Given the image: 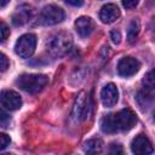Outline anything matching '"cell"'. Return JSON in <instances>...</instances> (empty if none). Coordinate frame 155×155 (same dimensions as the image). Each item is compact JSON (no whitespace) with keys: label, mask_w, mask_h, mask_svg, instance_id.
<instances>
[{"label":"cell","mask_w":155,"mask_h":155,"mask_svg":"<svg viewBox=\"0 0 155 155\" xmlns=\"http://www.w3.org/2000/svg\"><path fill=\"white\" fill-rule=\"evenodd\" d=\"M137 121L136 114L131 109H122L115 114H108L101 120V128L105 133L131 130Z\"/></svg>","instance_id":"obj_1"},{"label":"cell","mask_w":155,"mask_h":155,"mask_svg":"<svg viewBox=\"0 0 155 155\" xmlns=\"http://www.w3.org/2000/svg\"><path fill=\"white\" fill-rule=\"evenodd\" d=\"M73 38L69 33L59 31L50 36L46 42L47 52L53 57H62L71 48Z\"/></svg>","instance_id":"obj_2"},{"label":"cell","mask_w":155,"mask_h":155,"mask_svg":"<svg viewBox=\"0 0 155 155\" xmlns=\"http://www.w3.org/2000/svg\"><path fill=\"white\" fill-rule=\"evenodd\" d=\"M47 76L42 74H22L17 78L16 85L27 93H38L47 85Z\"/></svg>","instance_id":"obj_3"},{"label":"cell","mask_w":155,"mask_h":155,"mask_svg":"<svg viewBox=\"0 0 155 155\" xmlns=\"http://www.w3.org/2000/svg\"><path fill=\"white\" fill-rule=\"evenodd\" d=\"M64 19V12L61 7L56 5H47L45 6L39 17H38V24L40 25H53Z\"/></svg>","instance_id":"obj_4"},{"label":"cell","mask_w":155,"mask_h":155,"mask_svg":"<svg viewBox=\"0 0 155 155\" xmlns=\"http://www.w3.org/2000/svg\"><path fill=\"white\" fill-rule=\"evenodd\" d=\"M36 47V36L31 33L22 35L15 45V52L22 58H29Z\"/></svg>","instance_id":"obj_5"},{"label":"cell","mask_w":155,"mask_h":155,"mask_svg":"<svg viewBox=\"0 0 155 155\" xmlns=\"http://www.w3.org/2000/svg\"><path fill=\"white\" fill-rule=\"evenodd\" d=\"M90 101L88 98H86V94L85 92H81L76 101H75V104H74V108H73V113H71V117L79 122V121H82L85 120L87 116H88V113H90Z\"/></svg>","instance_id":"obj_6"},{"label":"cell","mask_w":155,"mask_h":155,"mask_svg":"<svg viewBox=\"0 0 155 155\" xmlns=\"http://www.w3.org/2000/svg\"><path fill=\"white\" fill-rule=\"evenodd\" d=\"M139 68L140 63L133 57H124L117 63V73L124 78L134 75L139 70Z\"/></svg>","instance_id":"obj_7"},{"label":"cell","mask_w":155,"mask_h":155,"mask_svg":"<svg viewBox=\"0 0 155 155\" xmlns=\"http://www.w3.org/2000/svg\"><path fill=\"white\" fill-rule=\"evenodd\" d=\"M131 150L137 155H148L154 151V148L148 137H145L144 134H138L131 143Z\"/></svg>","instance_id":"obj_8"},{"label":"cell","mask_w":155,"mask_h":155,"mask_svg":"<svg viewBox=\"0 0 155 155\" xmlns=\"http://www.w3.org/2000/svg\"><path fill=\"white\" fill-rule=\"evenodd\" d=\"M0 101H1L2 108H5L6 110H17L22 107L21 96L17 92L11 91V90L2 91L0 96Z\"/></svg>","instance_id":"obj_9"},{"label":"cell","mask_w":155,"mask_h":155,"mask_svg":"<svg viewBox=\"0 0 155 155\" xmlns=\"http://www.w3.org/2000/svg\"><path fill=\"white\" fill-rule=\"evenodd\" d=\"M119 91L114 84H107L101 91V101L105 108H111L117 103Z\"/></svg>","instance_id":"obj_10"},{"label":"cell","mask_w":155,"mask_h":155,"mask_svg":"<svg viewBox=\"0 0 155 155\" xmlns=\"http://www.w3.org/2000/svg\"><path fill=\"white\" fill-rule=\"evenodd\" d=\"M31 13H33L31 7L29 5H27V4H23V5L18 6L15 10V12L12 13V23L15 25H17V27L23 25L30 19Z\"/></svg>","instance_id":"obj_11"},{"label":"cell","mask_w":155,"mask_h":155,"mask_svg":"<svg viewBox=\"0 0 155 155\" xmlns=\"http://www.w3.org/2000/svg\"><path fill=\"white\" fill-rule=\"evenodd\" d=\"M119 17H120V10L114 4H107L99 11V18L103 23H113Z\"/></svg>","instance_id":"obj_12"},{"label":"cell","mask_w":155,"mask_h":155,"mask_svg":"<svg viewBox=\"0 0 155 155\" xmlns=\"http://www.w3.org/2000/svg\"><path fill=\"white\" fill-rule=\"evenodd\" d=\"M75 29H76V31H78V34L80 36L86 38V36L91 35V33L93 31V29H94V22L92 21V18L86 17V16L79 17L75 21Z\"/></svg>","instance_id":"obj_13"},{"label":"cell","mask_w":155,"mask_h":155,"mask_svg":"<svg viewBox=\"0 0 155 155\" xmlns=\"http://www.w3.org/2000/svg\"><path fill=\"white\" fill-rule=\"evenodd\" d=\"M103 150V142L98 138H92L85 142L84 151L87 154H99Z\"/></svg>","instance_id":"obj_14"},{"label":"cell","mask_w":155,"mask_h":155,"mask_svg":"<svg viewBox=\"0 0 155 155\" xmlns=\"http://www.w3.org/2000/svg\"><path fill=\"white\" fill-rule=\"evenodd\" d=\"M137 102L142 109H148L154 102V97L150 93V90L145 88L144 91H139L137 94Z\"/></svg>","instance_id":"obj_15"},{"label":"cell","mask_w":155,"mask_h":155,"mask_svg":"<svg viewBox=\"0 0 155 155\" xmlns=\"http://www.w3.org/2000/svg\"><path fill=\"white\" fill-rule=\"evenodd\" d=\"M139 29H140V24H139V21L137 18L132 19L130 25H128V29H127V40L130 44H133L139 34Z\"/></svg>","instance_id":"obj_16"},{"label":"cell","mask_w":155,"mask_h":155,"mask_svg":"<svg viewBox=\"0 0 155 155\" xmlns=\"http://www.w3.org/2000/svg\"><path fill=\"white\" fill-rule=\"evenodd\" d=\"M143 85L144 88L154 91L155 90V68H153L150 71H148L143 78Z\"/></svg>","instance_id":"obj_17"},{"label":"cell","mask_w":155,"mask_h":155,"mask_svg":"<svg viewBox=\"0 0 155 155\" xmlns=\"http://www.w3.org/2000/svg\"><path fill=\"white\" fill-rule=\"evenodd\" d=\"M0 30H1V42H4L7 39V36L10 35V29H8V27L6 25L5 22L0 23Z\"/></svg>","instance_id":"obj_18"},{"label":"cell","mask_w":155,"mask_h":155,"mask_svg":"<svg viewBox=\"0 0 155 155\" xmlns=\"http://www.w3.org/2000/svg\"><path fill=\"white\" fill-rule=\"evenodd\" d=\"M10 142H11V139H10V137L7 134L0 133V149L1 150H4L7 145H10Z\"/></svg>","instance_id":"obj_19"},{"label":"cell","mask_w":155,"mask_h":155,"mask_svg":"<svg viewBox=\"0 0 155 155\" xmlns=\"http://www.w3.org/2000/svg\"><path fill=\"white\" fill-rule=\"evenodd\" d=\"M110 39H111V41L115 44V45H117V44H120V41H121V33L119 31V30H111L110 31Z\"/></svg>","instance_id":"obj_20"},{"label":"cell","mask_w":155,"mask_h":155,"mask_svg":"<svg viewBox=\"0 0 155 155\" xmlns=\"http://www.w3.org/2000/svg\"><path fill=\"white\" fill-rule=\"evenodd\" d=\"M122 147L120 145V144H115V143H113L111 145H110V148H109V153L110 154H113V155H117V154H122Z\"/></svg>","instance_id":"obj_21"},{"label":"cell","mask_w":155,"mask_h":155,"mask_svg":"<svg viewBox=\"0 0 155 155\" xmlns=\"http://www.w3.org/2000/svg\"><path fill=\"white\" fill-rule=\"evenodd\" d=\"M7 68H8V59L4 53H1L0 54V70L5 71Z\"/></svg>","instance_id":"obj_22"},{"label":"cell","mask_w":155,"mask_h":155,"mask_svg":"<svg viewBox=\"0 0 155 155\" xmlns=\"http://www.w3.org/2000/svg\"><path fill=\"white\" fill-rule=\"evenodd\" d=\"M121 1H122V5H124L125 8L131 10V8H134L138 5L139 0H121Z\"/></svg>","instance_id":"obj_23"},{"label":"cell","mask_w":155,"mask_h":155,"mask_svg":"<svg viewBox=\"0 0 155 155\" xmlns=\"http://www.w3.org/2000/svg\"><path fill=\"white\" fill-rule=\"evenodd\" d=\"M149 33H150V36L153 38V40H155V17H153L151 21H150V24H149Z\"/></svg>","instance_id":"obj_24"},{"label":"cell","mask_w":155,"mask_h":155,"mask_svg":"<svg viewBox=\"0 0 155 155\" xmlns=\"http://www.w3.org/2000/svg\"><path fill=\"white\" fill-rule=\"evenodd\" d=\"M64 1L71 6H81L85 0H64Z\"/></svg>","instance_id":"obj_25"},{"label":"cell","mask_w":155,"mask_h":155,"mask_svg":"<svg viewBox=\"0 0 155 155\" xmlns=\"http://www.w3.org/2000/svg\"><path fill=\"white\" fill-rule=\"evenodd\" d=\"M6 120H7V115L4 113V111H1V125L5 127L6 126Z\"/></svg>","instance_id":"obj_26"},{"label":"cell","mask_w":155,"mask_h":155,"mask_svg":"<svg viewBox=\"0 0 155 155\" xmlns=\"http://www.w3.org/2000/svg\"><path fill=\"white\" fill-rule=\"evenodd\" d=\"M8 1H10V0H0V6H1V7H5Z\"/></svg>","instance_id":"obj_27"},{"label":"cell","mask_w":155,"mask_h":155,"mask_svg":"<svg viewBox=\"0 0 155 155\" xmlns=\"http://www.w3.org/2000/svg\"><path fill=\"white\" fill-rule=\"evenodd\" d=\"M154 121H155V111H154Z\"/></svg>","instance_id":"obj_28"},{"label":"cell","mask_w":155,"mask_h":155,"mask_svg":"<svg viewBox=\"0 0 155 155\" xmlns=\"http://www.w3.org/2000/svg\"><path fill=\"white\" fill-rule=\"evenodd\" d=\"M151 1H153V2H154V4H155V0H151Z\"/></svg>","instance_id":"obj_29"}]
</instances>
